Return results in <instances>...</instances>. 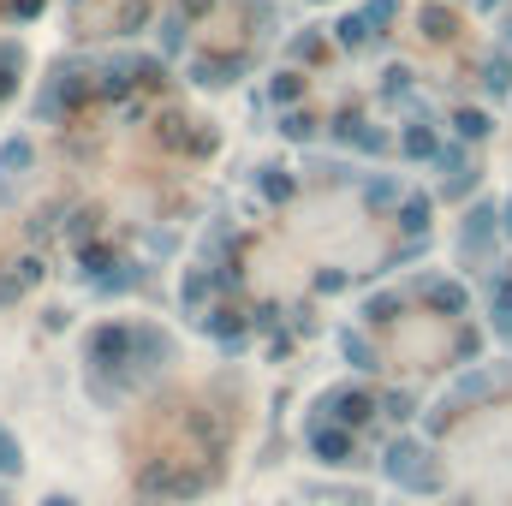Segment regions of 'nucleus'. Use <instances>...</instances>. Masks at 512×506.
Returning a JSON list of instances; mask_svg holds the SVG:
<instances>
[{
  "label": "nucleus",
  "instance_id": "423d86ee",
  "mask_svg": "<svg viewBox=\"0 0 512 506\" xmlns=\"http://www.w3.org/2000/svg\"><path fill=\"white\" fill-rule=\"evenodd\" d=\"M12 72H18V48H12V42H0V96L12 90Z\"/></svg>",
  "mask_w": 512,
  "mask_h": 506
},
{
  "label": "nucleus",
  "instance_id": "f257e3e1",
  "mask_svg": "<svg viewBox=\"0 0 512 506\" xmlns=\"http://www.w3.org/2000/svg\"><path fill=\"white\" fill-rule=\"evenodd\" d=\"M370 36H376V30H370V18H364V12H346V18L334 24V42H340V48H364Z\"/></svg>",
  "mask_w": 512,
  "mask_h": 506
},
{
  "label": "nucleus",
  "instance_id": "1a4fd4ad",
  "mask_svg": "<svg viewBox=\"0 0 512 506\" xmlns=\"http://www.w3.org/2000/svg\"><path fill=\"white\" fill-rule=\"evenodd\" d=\"M423 30H429V36H447V18H441V12L429 6V12H423Z\"/></svg>",
  "mask_w": 512,
  "mask_h": 506
},
{
  "label": "nucleus",
  "instance_id": "f03ea898",
  "mask_svg": "<svg viewBox=\"0 0 512 506\" xmlns=\"http://www.w3.org/2000/svg\"><path fill=\"white\" fill-rule=\"evenodd\" d=\"M233 72H239V60H197V84H203V90L233 84Z\"/></svg>",
  "mask_w": 512,
  "mask_h": 506
},
{
  "label": "nucleus",
  "instance_id": "39448f33",
  "mask_svg": "<svg viewBox=\"0 0 512 506\" xmlns=\"http://www.w3.org/2000/svg\"><path fill=\"white\" fill-rule=\"evenodd\" d=\"M393 12H399V0H370V6H364L370 30H387V24H393Z\"/></svg>",
  "mask_w": 512,
  "mask_h": 506
},
{
  "label": "nucleus",
  "instance_id": "20e7f679",
  "mask_svg": "<svg viewBox=\"0 0 512 506\" xmlns=\"http://www.w3.org/2000/svg\"><path fill=\"white\" fill-rule=\"evenodd\" d=\"M179 48H185V12L161 18V54H179Z\"/></svg>",
  "mask_w": 512,
  "mask_h": 506
},
{
  "label": "nucleus",
  "instance_id": "7ed1b4c3",
  "mask_svg": "<svg viewBox=\"0 0 512 506\" xmlns=\"http://www.w3.org/2000/svg\"><path fill=\"white\" fill-rule=\"evenodd\" d=\"M483 90H489V96H507L512 90V60L507 54H495V60L483 66Z\"/></svg>",
  "mask_w": 512,
  "mask_h": 506
},
{
  "label": "nucleus",
  "instance_id": "6e6552de",
  "mask_svg": "<svg viewBox=\"0 0 512 506\" xmlns=\"http://www.w3.org/2000/svg\"><path fill=\"white\" fill-rule=\"evenodd\" d=\"M405 149H411V155H429V149H435V137H429V131H411V137H405Z\"/></svg>",
  "mask_w": 512,
  "mask_h": 506
},
{
  "label": "nucleus",
  "instance_id": "0eeeda50",
  "mask_svg": "<svg viewBox=\"0 0 512 506\" xmlns=\"http://www.w3.org/2000/svg\"><path fill=\"white\" fill-rule=\"evenodd\" d=\"M274 96H280V102H292V96H298V78H292V72H280V78H274Z\"/></svg>",
  "mask_w": 512,
  "mask_h": 506
},
{
  "label": "nucleus",
  "instance_id": "9b49d317",
  "mask_svg": "<svg viewBox=\"0 0 512 506\" xmlns=\"http://www.w3.org/2000/svg\"><path fill=\"white\" fill-rule=\"evenodd\" d=\"M185 6V18H197V12H209V0H179Z\"/></svg>",
  "mask_w": 512,
  "mask_h": 506
},
{
  "label": "nucleus",
  "instance_id": "9d476101",
  "mask_svg": "<svg viewBox=\"0 0 512 506\" xmlns=\"http://www.w3.org/2000/svg\"><path fill=\"white\" fill-rule=\"evenodd\" d=\"M316 48H322L316 36H298V42H292V54H298V60H316Z\"/></svg>",
  "mask_w": 512,
  "mask_h": 506
}]
</instances>
